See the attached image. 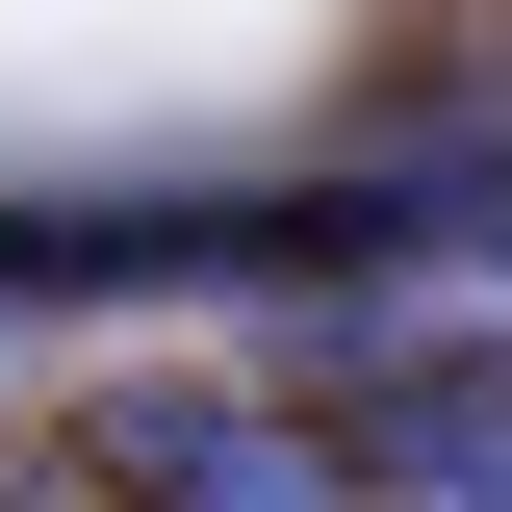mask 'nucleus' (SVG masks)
<instances>
[{
	"label": "nucleus",
	"mask_w": 512,
	"mask_h": 512,
	"mask_svg": "<svg viewBox=\"0 0 512 512\" xmlns=\"http://www.w3.org/2000/svg\"><path fill=\"white\" fill-rule=\"evenodd\" d=\"M77 461H128V487H180V512H282V487H359V436H333L308 384L256 410V384H103V436Z\"/></svg>",
	"instance_id": "obj_1"
},
{
	"label": "nucleus",
	"mask_w": 512,
	"mask_h": 512,
	"mask_svg": "<svg viewBox=\"0 0 512 512\" xmlns=\"http://www.w3.org/2000/svg\"><path fill=\"white\" fill-rule=\"evenodd\" d=\"M333 436H359V487H461V512H487V487H512V359L410 333V359H359V384H333Z\"/></svg>",
	"instance_id": "obj_2"
},
{
	"label": "nucleus",
	"mask_w": 512,
	"mask_h": 512,
	"mask_svg": "<svg viewBox=\"0 0 512 512\" xmlns=\"http://www.w3.org/2000/svg\"><path fill=\"white\" fill-rule=\"evenodd\" d=\"M384 256H461V282H512V154H410V180H359Z\"/></svg>",
	"instance_id": "obj_3"
}]
</instances>
